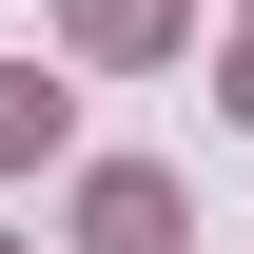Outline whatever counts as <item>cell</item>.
<instances>
[{"mask_svg":"<svg viewBox=\"0 0 254 254\" xmlns=\"http://www.w3.org/2000/svg\"><path fill=\"white\" fill-rule=\"evenodd\" d=\"M78 254H176V176H78Z\"/></svg>","mask_w":254,"mask_h":254,"instance_id":"6da1fadb","label":"cell"},{"mask_svg":"<svg viewBox=\"0 0 254 254\" xmlns=\"http://www.w3.org/2000/svg\"><path fill=\"white\" fill-rule=\"evenodd\" d=\"M59 20H78V59H157V39H176V0H59Z\"/></svg>","mask_w":254,"mask_h":254,"instance_id":"7a4b0ae2","label":"cell"},{"mask_svg":"<svg viewBox=\"0 0 254 254\" xmlns=\"http://www.w3.org/2000/svg\"><path fill=\"white\" fill-rule=\"evenodd\" d=\"M20 157H59V98H39V59H0V176Z\"/></svg>","mask_w":254,"mask_h":254,"instance_id":"3957f363","label":"cell"},{"mask_svg":"<svg viewBox=\"0 0 254 254\" xmlns=\"http://www.w3.org/2000/svg\"><path fill=\"white\" fill-rule=\"evenodd\" d=\"M235 118H254V59H235Z\"/></svg>","mask_w":254,"mask_h":254,"instance_id":"277c9868","label":"cell"},{"mask_svg":"<svg viewBox=\"0 0 254 254\" xmlns=\"http://www.w3.org/2000/svg\"><path fill=\"white\" fill-rule=\"evenodd\" d=\"M0 254H20V235H0Z\"/></svg>","mask_w":254,"mask_h":254,"instance_id":"5b68a950","label":"cell"}]
</instances>
